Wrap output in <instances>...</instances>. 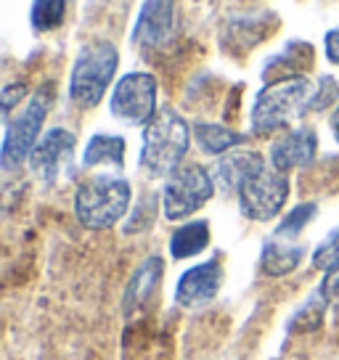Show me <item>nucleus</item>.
Wrapping results in <instances>:
<instances>
[{
	"mask_svg": "<svg viewBox=\"0 0 339 360\" xmlns=\"http://www.w3.org/2000/svg\"><path fill=\"white\" fill-rule=\"evenodd\" d=\"M24 96H27V85H24V82L6 85V88H3V114L8 117L13 106H16V103H22Z\"/></svg>",
	"mask_w": 339,
	"mask_h": 360,
	"instance_id": "26",
	"label": "nucleus"
},
{
	"mask_svg": "<svg viewBox=\"0 0 339 360\" xmlns=\"http://www.w3.org/2000/svg\"><path fill=\"white\" fill-rule=\"evenodd\" d=\"M191 143V130L175 109H159L154 120L143 127L141 169L148 178H170L183 165Z\"/></svg>",
	"mask_w": 339,
	"mask_h": 360,
	"instance_id": "1",
	"label": "nucleus"
},
{
	"mask_svg": "<svg viewBox=\"0 0 339 360\" xmlns=\"http://www.w3.org/2000/svg\"><path fill=\"white\" fill-rule=\"evenodd\" d=\"M157 196L154 193H146L141 202L133 207V212L127 214L124 220V236H136V233H143L154 225V214H157Z\"/></svg>",
	"mask_w": 339,
	"mask_h": 360,
	"instance_id": "22",
	"label": "nucleus"
},
{
	"mask_svg": "<svg viewBox=\"0 0 339 360\" xmlns=\"http://www.w3.org/2000/svg\"><path fill=\"white\" fill-rule=\"evenodd\" d=\"M321 297L326 300V302L331 304H337L339 307V265L334 270H328L326 273V278H324V283H321Z\"/></svg>",
	"mask_w": 339,
	"mask_h": 360,
	"instance_id": "25",
	"label": "nucleus"
},
{
	"mask_svg": "<svg viewBox=\"0 0 339 360\" xmlns=\"http://www.w3.org/2000/svg\"><path fill=\"white\" fill-rule=\"evenodd\" d=\"M302 255L305 249L294 247V244H283L281 238H271L265 247H262L260 255V270L271 278H281V276H289L292 270L300 268L302 262Z\"/></svg>",
	"mask_w": 339,
	"mask_h": 360,
	"instance_id": "16",
	"label": "nucleus"
},
{
	"mask_svg": "<svg viewBox=\"0 0 339 360\" xmlns=\"http://www.w3.org/2000/svg\"><path fill=\"white\" fill-rule=\"evenodd\" d=\"M210 247V223L207 220H191V223L175 228L170 236V255L172 259H186L202 255Z\"/></svg>",
	"mask_w": 339,
	"mask_h": 360,
	"instance_id": "17",
	"label": "nucleus"
},
{
	"mask_svg": "<svg viewBox=\"0 0 339 360\" xmlns=\"http://www.w3.org/2000/svg\"><path fill=\"white\" fill-rule=\"evenodd\" d=\"M313 90L316 88L305 77H286L268 82L257 93L255 106H252V133L271 135L276 130L289 127L297 117H305Z\"/></svg>",
	"mask_w": 339,
	"mask_h": 360,
	"instance_id": "2",
	"label": "nucleus"
},
{
	"mask_svg": "<svg viewBox=\"0 0 339 360\" xmlns=\"http://www.w3.org/2000/svg\"><path fill=\"white\" fill-rule=\"evenodd\" d=\"M324 48H326V56L331 64H339V27L337 30H331L326 34V40H324Z\"/></svg>",
	"mask_w": 339,
	"mask_h": 360,
	"instance_id": "27",
	"label": "nucleus"
},
{
	"mask_svg": "<svg viewBox=\"0 0 339 360\" xmlns=\"http://www.w3.org/2000/svg\"><path fill=\"white\" fill-rule=\"evenodd\" d=\"M265 162L257 151H231L223 154L212 169V178L226 193H238V188L247 183L249 175H255Z\"/></svg>",
	"mask_w": 339,
	"mask_h": 360,
	"instance_id": "13",
	"label": "nucleus"
},
{
	"mask_svg": "<svg viewBox=\"0 0 339 360\" xmlns=\"http://www.w3.org/2000/svg\"><path fill=\"white\" fill-rule=\"evenodd\" d=\"M236 196L244 217L257 220V223H268L276 214H281L283 204L289 199V178L281 169L262 165L255 175H249Z\"/></svg>",
	"mask_w": 339,
	"mask_h": 360,
	"instance_id": "7",
	"label": "nucleus"
},
{
	"mask_svg": "<svg viewBox=\"0 0 339 360\" xmlns=\"http://www.w3.org/2000/svg\"><path fill=\"white\" fill-rule=\"evenodd\" d=\"M318 207L313 202L307 204H297L292 212L283 214V220L279 223V228H276V233H273V238H281V241H289V238H297L302 231H305V225L316 217Z\"/></svg>",
	"mask_w": 339,
	"mask_h": 360,
	"instance_id": "20",
	"label": "nucleus"
},
{
	"mask_svg": "<svg viewBox=\"0 0 339 360\" xmlns=\"http://www.w3.org/2000/svg\"><path fill=\"white\" fill-rule=\"evenodd\" d=\"M223 283V265L220 259H207L202 265H193L178 278L175 286V302L181 307H199L215 300V294L220 292Z\"/></svg>",
	"mask_w": 339,
	"mask_h": 360,
	"instance_id": "10",
	"label": "nucleus"
},
{
	"mask_svg": "<svg viewBox=\"0 0 339 360\" xmlns=\"http://www.w3.org/2000/svg\"><path fill=\"white\" fill-rule=\"evenodd\" d=\"M75 146H77L75 133H69L64 127H51V130L37 141V146L32 148V154H30V167H32V172L40 180L53 183V180L61 178V172L72 165Z\"/></svg>",
	"mask_w": 339,
	"mask_h": 360,
	"instance_id": "9",
	"label": "nucleus"
},
{
	"mask_svg": "<svg viewBox=\"0 0 339 360\" xmlns=\"http://www.w3.org/2000/svg\"><path fill=\"white\" fill-rule=\"evenodd\" d=\"M112 114L124 124H148L157 109V77L148 72L124 75L112 90Z\"/></svg>",
	"mask_w": 339,
	"mask_h": 360,
	"instance_id": "8",
	"label": "nucleus"
},
{
	"mask_svg": "<svg viewBox=\"0 0 339 360\" xmlns=\"http://www.w3.org/2000/svg\"><path fill=\"white\" fill-rule=\"evenodd\" d=\"M257 24H260V19H255V16L228 22L226 32H231V37H223V45L234 48V51H249L252 45H257L262 40L260 34H252V30H257Z\"/></svg>",
	"mask_w": 339,
	"mask_h": 360,
	"instance_id": "21",
	"label": "nucleus"
},
{
	"mask_svg": "<svg viewBox=\"0 0 339 360\" xmlns=\"http://www.w3.org/2000/svg\"><path fill=\"white\" fill-rule=\"evenodd\" d=\"M67 0H34L32 3V27L37 32H51L64 24Z\"/></svg>",
	"mask_w": 339,
	"mask_h": 360,
	"instance_id": "19",
	"label": "nucleus"
},
{
	"mask_svg": "<svg viewBox=\"0 0 339 360\" xmlns=\"http://www.w3.org/2000/svg\"><path fill=\"white\" fill-rule=\"evenodd\" d=\"M196 3H202V0H196Z\"/></svg>",
	"mask_w": 339,
	"mask_h": 360,
	"instance_id": "29",
	"label": "nucleus"
},
{
	"mask_svg": "<svg viewBox=\"0 0 339 360\" xmlns=\"http://www.w3.org/2000/svg\"><path fill=\"white\" fill-rule=\"evenodd\" d=\"M82 165L85 167H98V165H112V167L122 169L124 165V138L109 133H96L85 146L82 154Z\"/></svg>",
	"mask_w": 339,
	"mask_h": 360,
	"instance_id": "18",
	"label": "nucleus"
},
{
	"mask_svg": "<svg viewBox=\"0 0 339 360\" xmlns=\"http://www.w3.org/2000/svg\"><path fill=\"white\" fill-rule=\"evenodd\" d=\"M331 133H334V138H337V143H339V106L334 109V114H331Z\"/></svg>",
	"mask_w": 339,
	"mask_h": 360,
	"instance_id": "28",
	"label": "nucleus"
},
{
	"mask_svg": "<svg viewBox=\"0 0 339 360\" xmlns=\"http://www.w3.org/2000/svg\"><path fill=\"white\" fill-rule=\"evenodd\" d=\"M175 3L178 0H146V6L138 13L133 43L143 48L167 45L172 34V22H175Z\"/></svg>",
	"mask_w": 339,
	"mask_h": 360,
	"instance_id": "12",
	"label": "nucleus"
},
{
	"mask_svg": "<svg viewBox=\"0 0 339 360\" xmlns=\"http://www.w3.org/2000/svg\"><path fill=\"white\" fill-rule=\"evenodd\" d=\"M215 178L202 165H181L162 188V214L167 220H183L202 210L215 193Z\"/></svg>",
	"mask_w": 339,
	"mask_h": 360,
	"instance_id": "6",
	"label": "nucleus"
},
{
	"mask_svg": "<svg viewBox=\"0 0 339 360\" xmlns=\"http://www.w3.org/2000/svg\"><path fill=\"white\" fill-rule=\"evenodd\" d=\"M53 85L46 82L43 88L34 90V96L27 101L24 112L6 124V138H3V148H0V165L6 172L19 169L30 159L32 148L40 141V130L46 122L51 103H53Z\"/></svg>",
	"mask_w": 339,
	"mask_h": 360,
	"instance_id": "5",
	"label": "nucleus"
},
{
	"mask_svg": "<svg viewBox=\"0 0 339 360\" xmlns=\"http://www.w3.org/2000/svg\"><path fill=\"white\" fill-rule=\"evenodd\" d=\"M162 270H165V262L162 257H148L143 259L138 270L130 276L127 281V292H124V313H136L138 307H143L148 302V297L157 292L159 281H162Z\"/></svg>",
	"mask_w": 339,
	"mask_h": 360,
	"instance_id": "14",
	"label": "nucleus"
},
{
	"mask_svg": "<svg viewBox=\"0 0 339 360\" xmlns=\"http://www.w3.org/2000/svg\"><path fill=\"white\" fill-rule=\"evenodd\" d=\"M130 196V183L120 175H93L79 183L75 193V214L79 225L91 231H106L127 214Z\"/></svg>",
	"mask_w": 339,
	"mask_h": 360,
	"instance_id": "3",
	"label": "nucleus"
},
{
	"mask_svg": "<svg viewBox=\"0 0 339 360\" xmlns=\"http://www.w3.org/2000/svg\"><path fill=\"white\" fill-rule=\"evenodd\" d=\"M117 67H120V53L109 40L85 45L75 58L72 77H69L72 103H77L79 109L98 106L117 75Z\"/></svg>",
	"mask_w": 339,
	"mask_h": 360,
	"instance_id": "4",
	"label": "nucleus"
},
{
	"mask_svg": "<svg viewBox=\"0 0 339 360\" xmlns=\"http://www.w3.org/2000/svg\"><path fill=\"white\" fill-rule=\"evenodd\" d=\"M313 265H316L318 270H324V273H328V270H334L339 265V228L331 231V233L318 244V249L313 252Z\"/></svg>",
	"mask_w": 339,
	"mask_h": 360,
	"instance_id": "23",
	"label": "nucleus"
},
{
	"mask_svg": "<svg viewBox=\"0 0 339 360\" xmlns=\"http://www.w3.org/2000/svg\"><path fill=\"white\" fill-rule=\"evenodd\" d=\"M316 154L318 135L310 127H294L271 146V167L281 169V172H292V169L313 165Z\"/></svg>",
	"mask_w": 339,
	"mask_h": 360,
	"instance_id": "11",
	"label": "nucleus"
},
{
	"mask_svg": "<svg viewBox=\"0 0 339 360\" xmlns=\"http://www.w3.org/2000/svg\"><path fill=\"white\" fill-rule=\"evenodd\" d=\"M339 98V85L334 77H321L318 79V88L313 90V98H310V103H307V114L313 112H324V109H328L331 103H337Z\"/></svg>",
	"mask_w": 339,
	"mask_h": 360,
	"instance_id": "24",
	"label": "nucleus"
},
{
	"mask_svg": "<svg viewBox=\"0 0 339 360\" xmlns=\"http://www.w3.org/2000/svg\"><path fill=\"white\" fill-rule=\"evenodd\" d=\"M193 138H196V146L202 148L207 157H223L231 148L241 146L247 138L236 130H231L226 124L215 122H196L191 127Z\"/></svg>",
	"mask_w": 339,
	"mask_h": 360,
	"instance_id": "15",
	"label": "nucleus"
}]
</instances>
